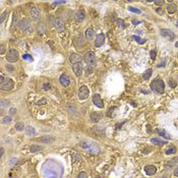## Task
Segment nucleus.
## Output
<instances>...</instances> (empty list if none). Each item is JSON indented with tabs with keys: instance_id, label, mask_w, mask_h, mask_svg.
Masks as SVG:
<instances>
[{
	"instance_id": "nucleus-44",
	"label": "nucleus",
	"mask_w": 178,
	"mask_h": 178,
	"mask_svg": "<svg viewBox=\"0 0 178 178\" xmlns=\"http://www.w3.org/2000/svg\"><path fill=\"white\" fill-rule=\"evenodd\" d=\"M4 155V149L3 148H0V156H1V158L3 157Z\"/></svg>"
},
{
	"instance_id": "nucleus-23",
	"label": "nucleus",
	"mask_w": 178,
	"mask_h": 178,
	"mask_svg": "<svg viewBox=\"0 0 178 178\" xmlns=\"http://www.w3.org/2000/svg\"><path fill=\"white\" fill-rule=\"evenodd\" d=\"M25 132H27L28 135H35L37 133L35 128L32 127V126H27V127H25Z\"/></svg>"
},
{
	"instance_id": "nucleus-32",
	"label": "nucleus",
	"mask_w": 178,
	"mask_h": 178,
	"mask_svg": "<svg viewBox=\"0 0 178 178\" xmlns=\"http://www.w3.org/2000/svg\"><path fill=\"white\" fill-rule=\"evenodd\" d=\"M11 121H12V118H11V116H5V117L3 118V123H4V124L10 123Z\"/></svg>"
},
{
	"instance_id": "nucleus-5",
	"label": "nucleus",
	"mask_w": 178,
	"mask_h": 178,
	"mask_svg": "<svg viewBox=\"0 0 178 178\" xmlns=\"http://www.w3.org/2000/svg\"><path fill=\"white\" fill-rule=\"evenodd\" d=\"M18 27L23 32H27V33L33 32V25H32V23L28 19H21L18 22Z\"/></svg>"
},
{
	"instance_id": "nucleus-22",
	"label": "nucleus",
	"mask_w": 178,
	"mask_h": 178,
	"mask_svg": "<svg viewBox=\"0 0 178 178\" xmlns=\"http://www.w3.org/2000/svg\"><path fill=\"white\" fill-rule=\"evenodd\" d=\"M157 132L159 133V135H161V136H163V137H165V138H167V139L171 138L170 134H169L166 130H164V129H157Z\"/></svg>"
},
{
	"instance_id": "nucleus-8",
	"label": "nucleus",
	"mask_w": 178,
	"mask_h": 178,
	"mask_svg": "<svg viewBox=\"0 0 178 178\" xmlns=\"http://www.w3.org/2000/svg\"><path fill=\"white\" fill-rule=\"evenodd\" d=\"M54 25H55L56 30H57L58 32H60V33H62V32L65 31V24H64V21H63V19H62L61 17L55 18V20H54Z\"/></svg>"
},
{
	"instance_id": "nucleus-17",
	"label": "nucleus",
	"mask_w": 178,
	"mask_h": 178,
	"mask_svg": "<svg viewBox=\"0 0 178 178\" xmlns=\"http://www.w3.org/2000/svg\"><path fill=\"white\" fill-rule=\"evenodd\" d=\"M31 15L36 21H39L41 19V12L37 7H34L31 9Z\"/></svg>"
},
{
	"instance_id": "nucleus-10",
	"label": "nucleus",
	"mask_w": 178,
	"mask_h": 178,
	"mask_svg": "<svg viewBox=\"0 0 178 178\" xmlns=\"http://www.w3.org/2000/svg\"><path fill=\"white\" fill-rule=\"evenodd\" d=\"M176 165H178V157H174V158H172L171 160L167 161V162L165 163L164 167H165L166 170H169V169H172V168H173L174 166H176Z\"/></svg>"
},
{
	"instance_id": "nucleus-35",
	"label": "nucleus",
	"mask_w": 178,
	"mask_h": 178,
	"mask_svg": "<svg viewBox=\"0 0 178 178\" xmlns=\"http://www.w3.org/2000/svg\"><path fill=\"white\" fill-rule=\"evenodd\" d=\"M150 55H151V58H152L153 60H155V59H156V55H157L156 51H155V50H151V52H150Z\"/></svg>"
},
{
	"instance_id": "nucleus-51",
	"label": "nucleus",
	"mask_w": 178,
	"mask_h": 178,
	"mask_svg": "<svg viewBox=\"0 0 178 178\" xmlns=\"http://www.w3.org/2000/svg\"><path fill=\"white\" fill-rule=\"evenodd\" d=\"M132 22H133V24H138V23H139V21H138V20H136V19H133V20H132Z\"/></svg>"
},
{
	"instance_id": "nucleus-49",
	"label": "nucleus",
	"mask_w": 178,
	"mask_h": 178,
	"mask_svg": "<svg viewBox=\"0 0 178 178\" xmlns=\"http://www.w3.org/2000/svg\"><path fill=\"white\" fill-rule=\"evenodd\" d=\"M163 3H164L163 0L162 1H155V4H157V5H163Z\"/></svg>"
},
{
	"instance_id": "nucleus-47",
	"label": "nucleus",
	"mask_w": 178,
	"mask_h": 178,
	"mask_svg": "<svg viewBox=\"0 0 178 178\" xmlns=\"http://www.w3.org/2000/svg\"><path fill=\"white\" fill-rule=\"evenodd\" d=\"M117 22H118V24H119V25H122V27H124V24H123V22H124V21H123L122 19H118V20H117Z\"/></svg>"
},
{
	"instance_id": "nucleus-24",
	"label": "nucleus",
	"mask_w": 178,
	"mask_h": 178,
	"mask_svg": "<svg viewBox=\"0 0 178 178\" xmlns=\"http://www.w3.org/2000/svg\"><path fill=\"white\" fill-rule=\"evenodd\" d=\"M151 141L154 144V145H166V144H167L166 140H162V139H160V138H152Z\"/></svg>"
},
{
	"instance_id": "nucleus-30",
	"label": "nucleus",
	"mask_w": 178,
	"mask_h": 178,
	"mask_svg": "<svg viewBox=\"0 0 178 178\" xmlns=\"http://www.w3.org/2000/svg\"><path fill=\"white\" fill-rule=\"evenodd\" d=\"M168 84H169V87H170L171 89H175V88H176V86H177L176 82H175L173 79H169V81H168Z\"/></svg>"
},
{
	"instance_id": "nucleus-28",
	"label": "nucleus",
	"mask_w": 178,
	"mask_h": 178,
	"mask_svg": "<svg viewBox=\"0 0 178 178\" xmlns=\"http://www.w3.org/2000/svg\"><path fill=\"white\" fill-rule=\"evenodd\" d=\"M15 129L17 130V131H21V130H23V128H24V125H23V123L22 122H17V123H15Z\"/></svg>"
},
{
	"instance_id": "nucleus-20",
	"label": "nucleus",
	"mask_w": 178,
	"mask_h": 178,
	"mask_svg": "<svg viewBox=\"0 0 178 178\" xmlns=\"http://www.w3.org/2000/svg\"><path fill=\"white\" fill-rule=\"evenodd\" d=\"M40 143H43V144H50V143H53L54 141V137L53 136H50V135H45V136H42L38 139Z\"/></svg>"
},
{
	"instance_id": "nucleus-18",
	"label": "nucleus",
	"mask_w": 178,
	"mask_h": 178,
	"mask_svg": "<svg viewBox=\"0 0 178 178\" xmlns=\"http://www.w3.org/2000/svg\"><path fill=\"white\" fill-rule=\"evenodd\" d=\"M69 60L72 64H75V63H82V57L76 54V53H72L70 56H69Z\"/></svg>"
},
{
	"instance_id": "nucleus-29",
	"label": "nucleus",
	"mask_w": 178,
	"mask_h": 178,
	"mask_svg": "<svg viewBox=\"0 0 178 178\" xmlns=\"http://www.w3.org/2000/svg\"><path fill=\"white\" fill-rule=\"evenodd\" d=\"M76 45H78L79 47H83V46H85V41H84V39L81 37V38H78L76 39Z\"/></svg>"
},
{
	"instance_id": "nucleus-34",
	"label": "nucleus",
	"mask_w": 178,
	"mask_h": 178,
	"mask_svg": "<svg viewBox=\"0 0 178 178\" xmlns=\"http://www.w3.org/2000/svg\"><path fill=\"white\" fill-rule=\"evenodd\" d=\"M51 89H52V86H51V84H44V85H43V90H45V91H50Z\"/></svg>"
},
{
	"instance_id": "nucleus-46",
	"label": "nucleus",
	"mask_w": 178,
	"mask_h": 178,
	"mask_svg": "<svg viewBox=\"0 0 178 178\" xmlns=\"http://www.w3.org/2000/svg\"><path fill=\"white\" fill-rule=\"evenodd\" d=\"M6 69H8V70H10V71H13V70H14V68H13L12 66H10V65H8V64L6 65Z\"/></svg>"
},
{
	"instance_id": "nucleus-7",
	"label": "nucleus",
	"mask_w": 178,
	"mask_h": 178,
	"mask_svg": "<svg viewBox=\"0 0 178 178\" xmlns=\"http://www.w3.org/2000/svg\"><path fill=\"white\" fill-rule=\"evenodd\" d=\"M89 94H90L89 88L87 86H82L79 90V99L81 101H84L89 97Z\"/></svg>"
},
{
	"instance_id": "nucleus-33",
	"label": "nucleus",
	"mask_w": 178,
	"mask_h": 178,
	"mask_svg": "<svg viewBox=\"0 0 178 178\" xmlns=\"http://www.w3.org/2000/svg\"><path fill=\"white\" fill-rule=\"evenodd\" d=\"M128 10H129V11H131V12H134V13H138V14L141 12L139 9L134 8V7H131V6H129V7H128Z\"/></svg>"
},
{
	"instance_id": "nucleus-15",
	"label": "nucleus",
	"mask_w": 178,
	"mask_h": 178,
	"mask_svg": "<svg viewBox=\"0 0 178 178\" xmlns=\"http://www.w3.org/2000/svg\"><path fill=\"white\" fill-rule=\"evenodd\" d=\"M161 35L165 38L170 39V40H173L175 38V34L171 30H168V29H162L161 30Z\"/></svg>"
},
{
	"instance_id": "nucleus-48",
	"label": "nucleus",
	"mask_w": 178,
	"mask_h": 178,
	"mask_svg": "<svg viewBox=\"0 0 178 178\" xmlns=\"http://www.w3.org/2000/svg\"><path fill=\"white\" fill-rule=\"evenodd\" d=\"M174 175L176 176V177H178V166L175 168V170H174Z\"/></svg>"
},
{
	"instance_id": "nucleus-36",
	"label": "nucleus",
	"mask_w": 178,
	"mask_h": 178,
	"mask_svg": "<svg viewBox=\"0 0 178 178\" xmlns=\"http://www.w3.org/2000/svg\"><path fill=\"white\" fill-rule=\"evenodd\" d=\"M133 39H135V41L138 42L139 44H144L146 42V40H143V39H140L139 37H136V36H133Z\"/></svg>"
},
{
	"instance_id": "nucleus-14",
	"label": "nucleus",
	"mask_w": 178,
	"mask_h": 178,
	"mask_svg": "<svg viewBox=\"0 0 178 178\" xmlns=\"http://www.w3.org/2000/svg\"><path fill=\"white\" fill-rule=\"evenodd\" d=\"M144 170H145L146 174L149 175V176L154 175V174H156V172H157V168H156V166H154V165H147V166L144 168Z\"/></svg>"
},
{
	"instance_id": "nucleus-38",
	"label": "nucleus",
	"mask_w": 178,
	"mask_h": 178,
	"mask_svg": "<svg viewBox=\"0 0 178 178\" xmlns=\"http://www.w3.org/2000/svg\"><path fill=\"white\" fill-rule=\"evenodd\" d=\"M78 178H88V174L86 172H81L78 175Z\"/></svg>"
},
{
	"instance_id": "nucleus-9",
	"label": "nucleus",
	"mask_w": 178,
	"mask_h": 178,
	"mask_svg": "<svg viewBox=\"0 0 178 178\" xmlns=\"http://www.w3.org/2000/svg\"><path fill=\"white\" fill-rule=\"evenodd\" d=\"M93 103H94L98 108H100V109L104 108L103 101H102V99H101V97H100L99 94H95V95L93 96Z\"/></svg>"
},
{
	"instance_id": "nucleus-31",
	"label": "nucleus",
	"mask_w": 178,
	"mask_h": 178,
	"mask_svg": "<svg viewBox=\"0 0 178 178\" xmlns=\"http://www.w3.org/2000/svg\"><path fill=\"white\" fill-rule=\"evenodd\" d=\"M176 153V148L175 147H171L170 149H168L166 151V155H171V154H175Z\"/></svg>"
},
{
	"instance_id": "nucleus-26",
	"label": "nucleus",
	"mask_w": 178,
	"mask_h": 178,
	"mask_svg": "<svg viewBox=\"0 0 178 178\" xmlns=\"http://www.w3.org/2000/svg\"><path fill=\"white\" fill-rule=\"evenodd\" d=\"M151 75H152V69H148V70L143 74V79L146 80V81H148V80H150Z\"/></svg>"
},
{
	"instance_id": "nucleus-2",
	"label": "nucleus",
	"mask_w": 178,
	"mask_h": 178,
	"mask_svg": "<svg viewBox=\"0 0 178 178\" xmlns=\"http://www.w3.org/2000/svg\"><path fill=\"white\" fill-rule=\"evenodd\" d=\"M151 89L158 94H163L165 92V84L161 79H156L151 83Z\"/></svg>"
},
{
	"instance_id": "nucleus-41",
	"label": "nucleus",
	"mask_w": 178,
	"mask_h": 178,
	"mask_svg": "<svg viewBox=\"0 0 178 178\" xmlns=\"http://www.w3.org/2000/svg\"><path fill=\"white\" fill-rule=\"evenodd\" d=\"M22 58H23V59H27V60H33L32 56H30V55H28V54L22 55Z\"/></svg>"
},
{
	"instance_id": "nucleus-52",
	"label": "nucleus",
	"mask_w": 178,
	"mask_h": 178,
	"mask_svg": "<svg viewBox=\"0 0 178 178\" xmlns=\"http://www.w3.org/2000/svg\"><path fill=\"white\" fill-rule=\"evenodd\" d=\"M3 53H4V48L2 46V48H1V54H3Z\"/></svg>"
},
{
	"instance_id": "nucleus-54",
	"label": "nucleus",
	"mask_w": 178,
	"mask_h": 178,
	"mask_svg": "<svg viewBox=\"0 0 178 178\" xmlns=\"http://www.w3.org/2000/svg\"><path fill=\"white\" fill-rule=\"evenodd\" d=\"M177 25H178V22H177Z\"/></svg>"
},
{
	"instance_id": "nucleus-19",
	"label": "nucleus",
	"mask_w": 178,
	"mask_h": 178,
	"mask_svg": "<svg viewBox=\"0 0 178 178\" xmlns=\"http://www.w3.org/2000/svg\"><path fill=\"white\" fill-rule=\"evenodd\" d=\"M102 117H103V115H102L100 112H93L91 114V121L94 122V123H97L98 121H100L102 119Z\"/></svg>"
},
{
	"instance_id": "nucleus-50",
	"label": "nucleus",
	"mask_w": 178,
	"mask_h": 178,
	"mask_svg": "<svg viewBox=\"0 0 178 178\" xmlns=\"http://www.w3.org/2000/svg\"><path fill=\"white\" fill-rule=\"evenodd\" d=\"M123 124H124V122H123V123H119V124H117V125H116V129H119V127L122 126Z\"/></svg>"
},
{
	"instance_id": "nucleus-21",
	"label": "nucleus",
	"mask_w": 178,
	"mask_h": 178,
	"mask_svg": "<svg viewBox=\"0 0 178 178\" xmlns=\"http://www.w3.org/2000/svg\"><path fill=\"white\" fill-rule=\"evenodd\" d=\"M94 36H95V32H94V30L91 29V28L87 29V31H86V38H87L89 41H91V40L94 39Z\"/></svg>"
},
{
	"instance_id": "nucleus-6",
	"label": "nucleus",
	"mask_w": 178,
	"mask_h": 178,
	"mask_svg": "<svg viewBox=\"0 0 178 178\" xmlns=\"http://www.w3.org/2000/svg\"><path fill=\"white\" fill-rule=\"evenodd\" d=\"M84 59L86 61V63H88L89 65H96L97 63V59H96V56H95V53L92 52V51H90V52H87L84 56Z\"/></svg>"
},
{
	"instance_id": "nucleus-37",
	"label": "nucleus",
	"mask_w": 178,
	"mask_h": 178,
	"mask_svg": "<svg viewBox=\"0 0 178 178\" xmlns=\"http://www.w3.org/2000/svg\"><path fill=\"white\" fill-rule=\"evenodd\" d=\"M8 104H9V101H8V100H2V101H1V107H2V108H3V107H6Z\"/></svg>"
},
{
	"instance_id": "nucleus-43",
	"label": "nucleus",
	"mask_w": 178,
	"mask_h": 178,
	"mask_svg": "<svg viewBox=\"0 0 178 178\" xmlns=\"http://www.w3.org/2000/svg\"><path fill=\"white\" fill-rule=\"evenodd\" d=\"M5 16H6V12H3V13L1 14V18H0V22H3V21H4Z\"/></svg>"
},
{
	"instance_id": "nucleus-45",
	"label": "nucleus",
	"mask_w": 178,
	"mask_h": 178,
	"mask_svg": "<svg viewBox=\"0 0 178 178\" xmlns=\"http://www.w3.org/2000/svg\"><path fill=\"white\" fill-rule=\"evenodd\" d=\"M156 11H157L159 14H163V13H164V11H163V9H162V8H157V9H156Z\"/></svg>"
},
{
	"instance_id": "nucleus-12",
	"label": "nucleus",
	"mask_w": 178,
	"mask_h": 178,
	"mask_svg": "<svg viewBox=\"0 0 178 178\" xmlns=\"http://www.w3.org/2000/svg\"><path fill=\"white\" fill-rule=\"evenodd\" d=\"M105 43V35L104 34H99L97 35V38L95 40V46L97 48L103 46V44Z\"/></svg>"
},
{
	"instance_id": "nucleus-39",
	"label": "nucleus",
	"mask_w": 178,
	"mask_h": 178,
	"mask_svg": "<svg viewBox=\"0 0 178 178\" xmlns=\"http://www.w3.org/2000/svg\"><path fill=\"white\" fill-rule=\"evenodd\" d=\"M16 163H17V159H15V158H12V159L9 161V165H10V166H14Z\"/></svg>"
},
{
	"instance_id": "nucleus-3",
	"label": "nucleus",
	"mask_w": 178,
	"mask_h": 178,
	"mask_svg": "<svg viewBox=\"0 0 178 178\" xmlns=\"http://www.w3.org/2000/svg\"><path fill=\"white\" fill-rule=\"evenodd\" d=\"M0 88L2 91H9L13 88V82L10 79H5L3 75L0 76Z\"/></svg>"
},
{
	"instance_id": "nucleus-25",
	"label": "nucleus",
	"mask_w": 178,
	"mask_h": 178,
	"mask_svg": "<svg viewBox=\"0 0 178 178\" xmlns=\"http://www.w3.org/2000/svg\"><path fill=\"white\" fill-rule=\"evenodd\" d=\"M167 10L169 11V13H174V12L177 10V6H176L174 3L169 4V5L167 6Z\"/></svg>"
},
{
	"instance_id": "nucleus-16",
	"label": "nucleus",
	"mask_w": 178,
	"mask_h": 178,
	"mask_svg": "<svg viewBox=\"0 0 178 178\" xmlns=\"http://www.w3.org/2000/svg\"><path fill=\"white\" fill-rule=\"evenodd\" d=\"M59 82H60V84H61L63 87H68V86L70 85V83H71L70 79L68 78L66 74H61V75H60Z\"/></svg>"
},
{
	"instance_id": "nucleus-27",
	"label": "nucleus",
	"mask_w": 178,
	"mask_h": 178,
	"mask_svg": "<svg viewBox=\"0 0 178 178\" xmlns=\"http://www.w3.org/2000/svg\"><path fill=\"white\" fill-rule=\"evenodd\" d=\"M43 148L41 147V146H37V145H33V146H31V148H30V151L32 152V153H36V152H39L40 150H42Z\"/></svg>"
},
{
	"instance_id": "nucleus-42",
	"label": "nucleus",
	"mask_w": 178,
	"mask_h": 178,
	"mask_svg": "<svg viewBox=\"0 0 178 178\" xmlns=\"http://www.w3.org/2000/svg\"><path fill=\"white\" fill-rule=\"evenodd\" d=\"M9 113H10V115H14V114L16 113V109H15V108H13V107H12V108H10V109H9Z\"/></svg>"
},
{
	"instance_id": "nucleus-40",
	"label": "nucleus",
	"mask_w": 178,
	"mask_h": 178,
	"mask_svg": "<svg viewBox=\"0 0 178 178\" xmlns=\"http://www.w3.org/2000/svg\"><path fill=\"white\" fill-rule=\"evenodd\" d=\"M65 1H54L52 3V6H55V5H59V4H64Z\"/></svg>"
},
{
	"instance_id": "nucleus-4",
	"label": "nucleus",
	"mask_w": 178,
	"mask_h": 178,
	"mask_svg": "<svg viewBox=\"0 0 178 178\" xmlns=\"http://www.w3.org/2000/svg\"><path fill=\"white\" fill-rule=\"evenodd\" d=\"M18 57H19V54L17 52V50H15V49H9L8 52L6 53V56H5L6 60L10 63H13V62L17 61Z\"/></svg>"
},
{
	"instance_id": "nucleus-11",
	"label": "nucleus",
	"mask_w": 178,
	"mask_h": 178,
	"mask_svg": "<svg viewBox=\"0 0 178 178\" xmlns=\"http://www.w3.org/2000/svg\"><path fill=\"white\" fill-rule=\"evenodd\" d=\"M74 18H75V20L78 21V22H82L86 18V12H85V10L84 9L78 10V11L75 12V14H74Z\"/></svg>"
},
{
	"instance_id": "nucleus-1",
	"label": "nucleus",
	"mask_w": 178,
	"mask_h": 178,
	"mask_svg": "<svg viewBox=\"0 0 178 178\" xmlns=\"http://www.w3.org/2000/svg\"><path fill=\"white\" fill-rule=\"evenodd\" d=\"M81 147L85 151L89 152L90 154H92V155H97V154H99V152H100V149H99L98 145L96 143H94V141H91V140L83 139L81 141Z\"/></svg>"
},
{
	"instance_id": "nucleus-53",
	"label": "nucleus",
	"mask_w": 178,
	"mask_h": 178,
	"mask_svg": "<svg viewBox=\"0 0 178 178\" xmlns=\"http://www.w3.org/2000/svg\"><path fill=\"white\" fill-rule=\"evenodd\" d=\"M175 46H176V47H178V42H176V43H175Z\"/></svg>"
},
{
	"instance_id": "nucleus-13",
	"label": "nucleus",
	"mask_w": 178,
	"mask_h": 178,
	"mask_svg": "<svg viewBox=\"0 0 178 178\" xmlns=\"http://www.w3.org/2000/svg\"><path fill=\"white\" fill-rule=\"evenodd\" d=\"M72 69H73V72L76 76H81L83 73V64L82 63L72 64Z\"/></svg>"
}]
</instances>
